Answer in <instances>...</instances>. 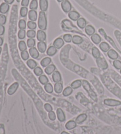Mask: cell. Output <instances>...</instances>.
<instances>
[{
    "label": "cell",
    "instance_id": "obj_1",
    "mask_svg": "<svg viewBox=\"0 0 121 134\" xmlns=\"http://www.w3.org/2000/svg\"><path fill=\"white\" fill-rule=\"evenodd\" d=\"M38 27L41 30L45 31L47 27V20L45 12L40 11L38 18Z\"/></svg>",
    "mask_w": 121,
    "mask_h": 134
},
{
    "label": "cell",
    "instance_id": "obj_2",
    "mask_svg": "<svg viewBox=\"0 0 121 134\" xmlns=\"http://www.w3.org/2000/svg\"><path fill=\"white\" fill-rule=\"evenodd\" d=\"M83 86L84 88L86 90V91H87V92L89 93L90 95L91 98H92L93 100L96 101V100H97L96 95L94 92H93L91 88H90V86L89 84L88 83V82L84 80L83 81Z\"/></svg>",
    "mask_w": 121,
    "mask_h": 134
},
{
    "label": "cell",
    "instance_id": "obj_3",
    "mask_svg": "<svg viewBox=\"0 0 121 134\" xmlns=\"http://www.w3.org/2000/svg\"><path fill=\"white\" fill-rule=\"evenodd\" d=\"M61 6L62 10H63V11L66 12V13H69L71 11V5L68 0H65L63 1L61 4Z\"/></svg>",
    "mask_w": 121,
    "mask_h": 134
},
{
    "label": "cell",
    "instance_id": "obj_4",
    "mask_svg": "<svg viewBox=\"0 0 121 134\" xmlns=\"http://www.w3.org/2000/svg\"><path fill=\"white\" fill-rule=\"evenodd\" d=\"M96 63L98 67L101 69H106L108 68V64L106 61L103 58L99 57L96 59Z\"/></svg>",
    "mask_w": 121,
    "mask_h": 134
},
{
    "label": "cell",
    "instance_id": "obj_5",
    "mask_svg": "<svg viewBox=\"0 0 121 134\" xmlns=\"http://www.w3.org/2000/svg\"><path fill=\"white\" fill-rule=\"evenodd\" d=\"M104 104L109 106H116L121 104V102L113 99H106L104 100Z\"/></svg>",
    "mask_w": 121,
    "mask_h": 134
},
{
    "label": "cell",
    "instance_id": "obj_6",
    "mask_svg": "<svg viewBox=\"0 0 121 134\" xmlns=\"http://www.w3.org/2000/svg\"><path fill=\"white\" fill-rule=\"evenodd\" d=\"M37 38L39 41H44L46 40V34L43 30H38L37 32Z\"/></svg>",
    "mask_w": 121,
    "mask_h": 134
},
{
    "label": "cell",
    "instance_id": "obj_7",
    "mask_svg": "<svg viewBox=\"0 0 121 134\" xmlns=\"http://www.w3.org/2000/svg\"><path fill=\"white\" fill-rule=\"evenodd\" d=\"M18 87H19V84H18V82H14V84H12V85L9 87L8 91H7V92L10 95H13L17 90Z\"/></svg>",
    "mask_w": 121,
    "mask_h": 134
},
{
    "label": "cell",
    "instance_id": "obj_8",
    "mask_svg": "<svg viewBox=\"0 0 121 134\" xmlns=\"http://www.w3.org/2000/svg\"><path fill=\"white\" fill-rule=\"evenodd\" d=\"M68 16L70 20L73 21H78L79 18H80V14L76 11H71L70 12H69Z\"/></svg>",
    "mask_w": 121,
    "mask_h": 134
},
{
    "label": "cell",
    "instance_id": "obj_9",
    "mask_svg": "<svg viewBox=\"0 0 121 134\" xmlns=\"http://www.w3.org/2000/svg\"><path fill=\"white\" fill-rule=\"evenodd\" d=\"M64 40L62 38H57L54 40L53 43V46L56 47L57 49H60L64 45Z\"/></svg>",
    "mask_w": 121,
    "mask_h": 134
},
{
    "label": "cell",
    "instance_id": "obj_10",
    "mask_svg": "<svg viewBox=\"0 0 121 134\" xmlns=\"http://www.w3.org/2000/svg\"><path fill=\"white\" fill-rule=\"evenodd\" d=\"M57 116L60 122H64L66 120V116L65 113L61 108H58L57 109Z\"/></svg>",
    "mask_w": 121,
    "mask_h": 134
},
{
    "label": "cell",
    "instance_id": "obj_11",
    "mask_svg": "<svg viewBox=\"0 0 121 134\" xmlns=\"http://www.w3.org/2000/svg\"><path fill=\"white\" fill-rule=\"evenodd\" d=\"M37 48L38 51H40V52H45L47 49L46 43L44 41H39L37 44Z\"/></svg>",
    "mask_w": 121,
    "mask_h": 134
},
{
    "label": "cell",
    "instance_id": "obj_12",
    "mask_svg": "<svg viewBox=\"0 0 121 134\" xmlns=\"http://www.w3.org/2000/svg\"><path fill=\"white\" fill-rule=\"evenodd\" d=\"M53 81L56 83L60 82L62 80V76L60 73L57 71H55L52 74Z\"/></svg>",
    "mask_w": 121,
    "mask_h": 134
},
{
    "label": "cell",
    "instance_id": "obj_13",
    "mask_svg": "<svg viewBox=\"0 0 121 134\" xmlns=\"http://www.w3.org/2000/svg\"><path fill=\"white\" fill-rule=\"evenodd\" d=\"M40 8L41 11L46 12L48 8V1L47 0H40Z\"/></svg>",
    "mask_w": 121,
    "mask_h": 134
},
{
    "label": "cell",
    "instance_id": "obj_14",
    "mask_svg": "<svg viewBox=\"0 0 121 134\" xmlns=\"http://www.w3.org/2000/svg\"><path fill=\"white\" fill-rule=\"evenodd\" d=\"M29 53H30L32 57L34 58V59H37V58H38V56H39V52H38V51L37 50V49L35 47H33L30 48V49H29Z\"/></svg>",
    "mask_w": 121,
    "mask_h": 134
},
{
    "label": "cell",
    "instance_id": "obj_15",
    "mask_svg": "<svg viewBox=\"0 0 121 134\" xmlns=\"http://www.w3.org/2000/svg\"><path fill=\"white\" fill-rule=\"evenodd\" d=\"M9 9H10V6H9V4H8L4 3H2L0 5V12L2 14H6L7 12H8Z\"/></svg>",
    "mask_w": 121,
    "mask_h": 134
},
{
    "label": "cell",
    "instance_id": "obj_16",
    "mask_svg": "<svg viewBox=\"0 0 121 134\" xmlns=\"http://www.w3.org/2000/svg\"><path fill=\"white\" fill-rule=\"evenodd\" d=\"M108 56L111 58V60H116L118 58V54L117 53L116 51H115L113 49H109V51L108 52Z\"/></svg>",
    "mask_w": 121,
    "mask_h": 134
},
{
    "label": "cell",
    "instance_id": "obj_17",
    "mask_svg": "<svg viewBox=\"0 0 121 134\" xmlns=\"http://www.w3.org/2000/svg\"><path fill=\"white\" fill-rule=\"evenodd\" d=\"M28 18L31 21H36L37 20V12L36 10H30L28 11Z\"/></svg>",
    "mask_w": 121,
    "mask_h": 134
},
{
    "label": "cell",
    "instance_id": "obj_18",
    "mask_svg": "<svg viewBox=\"0 0 121 134\" xmlns=\"http://www.w3.org/2000/svg\"><path fill=\"white\" fill-rule=\"evenodd\" d=\"M77 24H78V27H79L80 28L83 29L85 28V27H86L87 22L85 18H79V20L77 21Z\"/></svg>",
    "mask_w": 121,
    "mask_h": 134
},
{
    "label": "cell",
    "instance_id": "obj_19",
    "mask_svg": "<svg viewBox=\"0 0 121 134\" xmlns=\"http://www.w3.org/2000/svg\"><path fill=\"white\" fill-rule=\"evenodd\" d=\"M85 32L89 36H92V35L95 34V29L92 25H88L85 27Z\"/></svg>",
    "mask_w": 121,
    "mask_h": 134
},
{
    "label": "cell",
    "instance_id": "obj_20",
    "mask_svg": "<svg viewBox=\"0 0 121 134\" xmlns=\"http://www.w3.org/2000/svg\"><path fill=\"white\" fill-rule=\"evenodd\" d=\"M56 70V66L54 64H50L45 68V72L47 75H51Z\"/></svg>",
    "mask_w": 121,
    "mask_h": 134
},
{
    "label": "cell",
    "instance_id": "obj_21",
    "mask_svg": "<svg viewBox=\"0 0 121 134\" xmlns=\"http://www.w3.org/2000/svg\"><path fill=\"white\" fill-rule=\"evenodd\" d=\"M91 40L92 42L95 44H99L101 42V37L98 34H94L91 36Z\"/></svg>",
    "mask_w": 121,
    "mask_h": 134
},
{
    "label": "cell",
    "instance_id": "obj_22",
    "mask_svg": "<svg viewBox=\"0 0 121 134\" xmlns=\"http://www.w3.org/2000/svg\"><path fill=\"white\" fill-rule=\"evenodd\" d=\"M99 48L103 52H106L109 51L110 49V46L107 43H106V42H102V43L100 44Z\"/></svg>",
    "mask_w": 121,
    "mask_h": 134
},
{
    "label": "cell",
    "instance_id": "obj_23",
    "mask_svg": "<svg viewBox=\"0 0 121 134\" xmlns=\"http://www.w3.org/2000/svg\"><path fill=\"white\" fill-rule=\"evenodd\" d=\"M57 52V48L56 47H54V46H50L47 49V54L49 56H53L56 54Z\"/></svg>",
    "mask_w": 121,
    "mask_h": 134
},
{
    "label": "cell",
    "instance_id": "obj_24",
    "mask_svg": "<svg viewBox=\"0 0 121 134\" xmlns=\"http://www.w3.org/2000/svg\"><path fill=\"white\" fill-rule=\"evenodd\" d=\"M51 62H52V60H51L50 58L46 57L41 61L40 64H41V65L43 67H47V66L50 65Z\"/></svg>",
    "mask_w": 121,
    "mask_h": 134
},
{
    "label": "cell",
    "instance_id": "obj_25",
    "mask_svg": "<svg viewBox=\"0 0 121 134\" xmlns=\"http://www.w3.org/2000/svg\"><path fill=\"white\" fill-rule=\"evenodd\" d=\"M66 128L68 130L74 129L76 126V122L74 121H69L66 124Z\"/></svg>",
    "mask_w": 121,
    "mask_h": 134
},
{
    "label": "cell",
    "instance_id": "obj_26",
    "mask_svg": "<svg viewBox=\"0 0 121 134\" xmlns=\"http://www.w3.org/2000/svg\"><path fill=\"white\" fill-rule=\"evenodd\" d=\"M72 42L74 44H80L83 42V38L79 35H74L72 38Z\"/></svg>",
    "mask_w": 121,
    "mask_h": 134
},
{
    "label": "cell",
    "instance_id": "obj_27",
    "mask_svg": "<svg viewBox=\"0 0 121 134\" xmlns=\"http://www.w3.org/2000/svg\"><path fill=\"white\" fill-rule=\"evenodd\" d=\"M63 85H62V83L60 82H57V83H56L54 85V89L55 92L57 93H60L63 91Z\"/></svg>",
    "mask_w": 121,
    "mask_h": 134
},
{
    "label": "cell",
    "instance_id": "obj_28",
    "mask_svg": "<svg viewBox=\"0 0 121 134\" xmlns=\"http://www.w3.org/2000/svg\"><path fill=\"white\" fill-rule=\"evenodd\" d=\"M92 54L93 57L96 58V59H98V58L100 57V54L99 50V49L96 47L92 48Z\"/></svg>",
    "mask_w": 121,
    "mask_h": 134
},
{
    "label": "cell",
    "instance_id": "obj_29",
    "mask_svg": "<svg viewBox=\"0 0 121 134\" xmlns=\"http://www.w3.org/2000/svg\"><path fill=\"white\" fill-rule=\"evenodd\" d=\"M87 118V115L85 114H81L77 117L76 119V122L78 123V124H81V123L83 122Z\"/></svg>",
    "mask_w": 121,
    "mask_h": 134
},
{
    "label": "cell",
    "instance_id": "obj_30",
    "mask_svg": "<svg viewBox=\"0 0 121 134\" xmlns=\"http://www.w3.org/2000/svg\"><path fill=\"white\" fill-rule=\"evenodd\" d=\"M82 81L80 80H78L73 81L71 84V87L73 89H78L80 87V86L82 85Z\"/></svg>",
    "mask_w": 121,
    "mask_h": 134
},
{
    "label": "cell",
    "instance_id": "obj_31",
    "mask_svg": "<svg viewBox=\"0 0 121 134\" xmlns=\"http://www.w3.org/2000/svg\"><path fill=\"white\" fill-rule=\"evenodd\" d=\"M27 65H28V67L30 68V69H34L35 68L37 67V62L35 61L34 60H32V59H30V60H28V61H27Z\"/></svg>",
    "mask_w": 121,
    "mask_h": 134
},
{
    "label": "cell",
    "instance_id": "obj_32",
    "mask_svg": "<svg viewBox=\"0 0 121 134\" xmlns=\"http://www.w3.org/2000/svg\"><path fill=\"white\" fill-rule=\"evenodd\" d=\"M38 80L42 85H46L49 83V79L45 75H41V76H40Z\"/></svg>",
    "mask_w": 121,
    "mask_h": 134
},
{
    "label": "cell",
    "instance_id": "obj_33",
    "mask_svg": "<svg viewBox=\"0 0 121 134\" xmlns=\"http://www.w3.org/2000/svg\"><path fill=\"white\" fill-rule=\"evenodd\" d=\"M72 92H73L72 88L70 87H67L63 91V95L65 97H68L71 94Z\"/></svg>",
    "mask_w": 121,
    "mask_h": 134
},
{
    "label": "cell",
    "instance_id": "obj_34",
    "mask_svg": "<svg viewBox=\"0 0 121 134\" xmlns=\"http://www.w3.org/2000/svg\"><path fill=\"white\" fill-rule=\"evenodd\" d=\"M38 8L37 0H32L30 4V8L31 10H36Z\"/></svg>",
    "mask_w": 121,
    "mask_h": 134
},
{
    "label": "cell",
    "instance_id": "obj_35",
    "mask_svg": "<svg viewBox=\"0 0 121 134\" xmlns=\"http://www.w3.org/2000/svg\"><path fill=\"white\" fill-rule=\"evenodd\" d=\"M18 47H19V49L21 51H26L27 49V45L25 43L24 41H21L19 42V44H18Z\"/></svg>",
    "mask_w": 121,
    "mask_h": 134
},
{
    "label": "cell",
    "instance_id": "obj_36",
    "mask_svg": "<svg viewBox=\"0 0 121 134\" xmlns=\"http://www.w3.org/2000/svg\"><path fill=\"white\" fill-rule=\"evenodd\" d=\"M27 45L30 48L34 47L35 45H36V41L34 38H29L27 41Z\"/></svg>",
    "mask_w": 121,
    "mask_h": 134
},
{
    "label": "cell",
    "instance_id": "obj_37",
    "mask_svg": "<svg viewBox=\"0 0 121 134\" xmlns=\"http://www.w3.org/2000/svg\"><path fill=\"white\" fill-rule=\"evenodd\" d=\"M44 89L45 91L48 93H52L53 92V87L52 84L50 83H47L44 85Z\"/></svg>",
    "mask_w": 121,
    "mask_h": 134
},
{
    "label": "cell",
    "instance_id": "obj_38",
    "mask_svg": "<svg viewBox=\"0 0 121 134\" xmlns=\"http://www.w3.org/2000/svg\"><path fill=\"white\" fill-rule=\"evenodd\" d=\"M28 14V8L27 7H21L20 9V15L22 17H25Z\"/></svg>",
    "mask_w": 121,
    "mask_h": 134
},
{
    "label": "cell",
    "instance_id": "obj_39",
    "mask_svg": "<svg viewBox=\"0 0 121 134\" xmlns=\"http://www.w3.org/2000/svg\"><path fill=\"white\" fill-rule=\"evenodd\" d=\"M18 27L20 30H25L26 28V22L24 20H20L18 23Z\"/></svg>",
    "mask_w": 121,
    "mask_h": 134
},
{
    "label": "cell",
    "instance_id": "obj_40",
    "mask_svg": "<svg viewBox=\"0 0 121 134\" xmlns=\"http://www.w3.org/2000/svg\"><path fill=\"white\" fill-rule=\"evenodd\" d=\"M27 27H28V28L30 29V30H34L37 27V24L35 22L30 21L28 22V23H27Z\"/></svg>",
    "mask_w": 121,
    "mask_h": 134
},
{
    "label": "cell",
    "instance_id": "obj_41",
    "mask_svg": "<svg viewBox=\"0 0 121 134\" xmlns=\"http://www.w3.org/2000/svg\"><path fill=\"white\" fill-rule=\"evenodd\" d=\"M34 73L37 76H41L43 75V71L40 67H37L34 69Z\"/></svg>",
    "mask_w": 121,
    "mask_h": 134
},
{
    "label": "cell",
    "instance_id": "obj_42",
    "mask_svg": "<svg viewBox=\"0 0 121 134\" xmlns=\"http://www.w3.org/2000/svg\"><path fill=\"white\" fill-rule=\"evenodd\" d=\"M36 35V32L34 30H30L27 32V36L29 38H34Z\"/></svg>",
    "mask_w": 121,
    "mask_h": 134
},
{
    "label": "cell",
    "instance_id": "obj_43",
    "mask_svg": "<svg viewBox=\"0 0 121 134\" xmlns=\"http://www.w3.org/2000/svg\"><path fill=\"white\" fill-rule=\"evenodd\" d=\"M72 36L69 34H65L63 35V40L66 42V43H70L72 41Z\"/></svg>",
    "mask_w": 121,
    "mask_h": 134
},
{
    "label": "cell",
    "instance_id": "obj_44",
    "mask_svg": "<svg viewBox=\"0 0 121 134\" xmlns=\"http://www.w3.org/2000/svg\"><path fill=\"white\" fill-rule=\"evenodd\" d=\"M21 56L22 59L24 61L27 60L29 58V54L28 52V51H22L21 53Z\"/></svg>",
    "mask_w": 121,
    "mask_h": 134
},
{
    "label": "cell",
    "instance_id": "obj_45",
    "mask_svg": "<svg viewBox=\"0 0 121 134\" xmlns=\"http://www.w3.org/2000/svg\"><path fill=\"white\" fill-rule=\"evenodd\" d=\"M25 31L24 30H20L18 31V36L20 39L23 40L24 39L25 37Z\"/></svg>",
    "mask_w": 121,
    "mask_h": 134
},
{
    "label": "cell",
    "instance_id": "obj_46",
    "mask_svg": "<svg viewBox=\"0 0 121 134\" xmlns=\"http://www.w3.org/2000/svg\"><path fill=\"white\" fill-rule=\"evenodd\" d=\"M113 66L115 68L117 69H121V61L119 60H115L113 62Z\"/></svg>",
    "mask_w": 121,
    "mask_h": 134
},
{
    "label": "cell",
    "instance_id": "obj_47",
    "mask_svg": "<svg viewBox=\"0 0 121 134\" xmlns=\"http://www.w3.org/2000/svg\"><path fill=\"white\" fill-rule=\"evenodd\" d=\"M7 17L4 14H0V25H4L6 23Z\"/></svg>",
    "mask_w": 121,
    "mask_h": 134
},
{
    "label": "cell",
    "instance_id": "obj_48",
    "mask_svg": "<svg viewBox=\"0 0 121 134\" xmlns=\"http://www.w3.org/2000/svg\"><path fill=\"white\" fill-rule=\"evenodd\" d=\"M49 117L50 118V120L52 121H54L55 119L56 118V113L54 111H50L49 112Z\"/></svg>",
    "mask_w": 121,
    "mask_h": 134
},
{
    "label": "cell",
    "instance_id": "obj_49",
    "mask_svg": "<svg viewBox=\"0 0 121 134\" xmlns=\"http://www.w3.org/2000/svg\"><path fill=\"white\" fill-rule=\"evenodd\" d=\"M44 109L46 110L47 112H50L53 111V108L52 105L49 104H46L44 105Z\"/></svg>",
    "mask_w": 121,
    "mask_h": 134
},
{
    "label": "cell",
    "instance_id": "obj_50",
    "mask_svg": "<svg viewBox=\"0 0 121 134\" xmlns=\"http://www.w3.org/2000/svg\"><path fill=\"white\" fill-rule=\"evenodd\" d=\"M30 0H22L21 5L24 7H27L29 4Z\"/></svg>",
    "mask_w": 121,
    "mask_h": 134
},
{
    "label": "cell",
    "instance_id": "obj_51",
    "mask_svg": "<svg viewBox=\"0 0 121 134\" xmlns=\"http://www.w3.org/2000/svg\"><path fill=\"white\" fill-rule=\"evenodd\" d=\"M5 28L3 25H0V35H3L4 34Z\"/></svg>",
    "mask_w": 121,
    "mask_h": 134
},
{
    "label": "cell",
    "instance_id": "obj_52",
    "mask_svg": "<svg viewBox=\"0 0 121 134\" xmlns=\"http://www.w3.org/2000/svg\"><path fill=\"white\" fill-rule=\"evenodd\" d=\"M0 134H5L4 127L3 125H0Z\"/></svg>",
    "mask_w": 121,
    "mask_h": 134
},
{
    "label": "cell",
    "instance_id": "obj_53",
    "mask_svg": "<svg viewBox=\"0 0 121 134\" xmlns=\"http://www.w3.org/2000/svg\"><path fill=\"white\" fill-rule=\"evenodd\" d=\"M5 3L8 4H11L14 1V0H4Z\"/></svg>",
    "mask_w": 121,
    "mask_h": 134
},
{
    "label": "cell",
    "instance_id": "obj_54",
    "mask_svg": "<svg viewBox=\"0 0 121 134\" xmlns=\"http://www.w3.org/2000/svg\"><path fill=\"white\" fill-rule=\"evenodd\" d=\"M3 39L2 38V37L0 36V46L3 45Z\"/></svg>",
    "mask_w": 121,
    "mask_h": 134
},
{
    "label": "cell",
    "instance_id": "obj_55",
    "mask_svg": "<svg viewBox=\"0 0 121 134\" xmlns=\"http://www.w3.org/2000/svg\"><path fill=\"white\" fill-rule=\"evenodd\" d=\"M61 134H70V133H67V132H65V131H63V132H62L61 133Z\"/></svg>",
    "mask_w": 121,
    "mask_h": 134
},
{
    "label": "cell",
    "instance_id": "obj_56",
    "mask_svg": "<svg viewBox=\"0 0 121 134\" xmlns=\"http://www.w3.org/2000/svg\"><path fill=\"white\" fill-rule=\"evenodd\" d=\"M57 1L58 3H62V2L65 1V0H57Z\"/></svg>",
    "mask_w": 121,
    "mask_h": 134
},
{
    "label": "cell",
    "instance_id": "obj_57",
    "mask_svg": "<svg viewBox=\"0 0 121 134\" xmlns=\"http://www.w3.org/2000/svg\"><path fill=\"white\" fill-rule=\"evenodd\" d=\"M1 48L0 47V54H1Z\"/></svg>",
    "mask_w": 121,
    "mask_h": 134
},
{
    "label": "cell",
    "instance_id": "obj_58",
    "mask_svg": "<svg viewBox=\"0 0 121 134\" xmlns=\"http://www.w3.org/2000/svg\"><path fill=\"white\" fill-rule=\"evenodd\" d=\"M120 74H121V69H120Z\"/></svg>",
    "mask_w": 121,
    "mask_h": 134
}]
</instances>
